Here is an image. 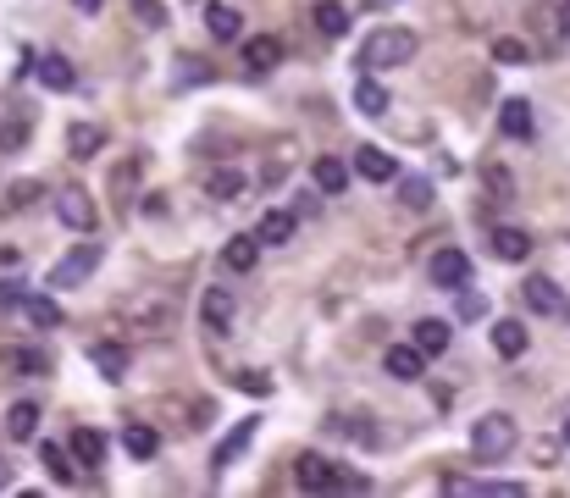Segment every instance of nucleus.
<instances>
[{
	"mask_svg": "<svg viewBox=\"0 0 570 498\" xmlns=\"http://www.w3.org/2000/svg\"><path fill=\"white\" fill-rule=\"evenodd\" d=\"M487 310H493V305H487V294H476L471 283L454 288V316H460V321H487Z\"/></svg>",
	"mask_w": 570,
	"mask_h": 498,
	"instance_id": "7c9ffc66",
	"label": "nucleus"
},
{
	"mask_svg": "<svg viewBox=\"0 0 570 498\" xmlns=\"http://www.w3.org/2000/svg\"><path fill=\"white\" fill-rule=\"evenodd\" d=\"M133 17H139V28H167V6L161 0H133Z\"/></svg>",
	"mask_w": 570,
	"mask_h": 498,
	"instance_id": "f704fd0d",
	"label": "nucleus"
},
{
	"mask_svg": "<svg viewBox=\"0 0 570 498\" xmlns=\"http://www.w3.org/2000/svg\"><path fill=\"white\" fill-rule=\"evenodd\" d=\"M382 371H388L393 382H421L427 355H421L416 344H393V349H382Z\"/></svg>",
	"mask_w": 570,
	"mask_h": 498,
	"instance_id": "9d476101",
	"label": "nucleus"
},
{
	"mask_svg": "<svg viewBox=\"0 0 570 498\" xmlns=\"http://www.w3.org/2000/svg\"><path fill=\"white\" fill-rule=\"evenodd\" d=\"M510 449H515V415H504V410L476 415L471 421V460L493 465V460H504Z\"/></svg>",
	"mask_w": 570,
	"mask_h": 498,
	"instance_id": "f03ea898",
	"label": "nucleus"
},
{
	"mask_svg": "<svg viewBox=\"0 0 570 498\" xmlns=\"http://www.w3.org/2000/svg\"><path fill=\"white\" fill-rule=\"evenodd\" d=\"M299 487L305 493H333V487H344V471L327 454H299Z\"/></svg>",
	"mask_w": 570,
	"mask_h": 498,
	"instance_id": "0eeeda50",
	"label": "nucleus"
},
{
	"mask_svg": "<svg viewBox=\"0 0 570 498\" xmlns=\"http://www.w3.org/2000/svg\"><path fill=\"white\" fill-rule=\"evenodd\" d=\"M554 23H559L554 34H559V39H570V0H559V12H554Z\"/></svg>",
	"mask_w": 570,
	"mask_h": 498,
	"instance_id": "79ce46f5",
	"label": "nucleus"
},
{
	"mask_svg": "<svg viewBox=\"0 0 570 498\" xmlns=\"http://www.w3.org/2000/svg\"><path fill=\"white\" fill-rule=\"evenodd\" d=\"M310 183H316L321 194H344L349 189V161H338V155H316V161H310Z\"/></svg>",
	"mask_w": 570,
	"mask_h": 498,
	"instance_id": "dca6fc26",
	"label": "nucleus"
},
{
	"mask_svg": "<svg viewBox=\"0 0 570 498\" xmlns=\"http://www.w3.org/2000/svg\"><path fill=\"white\" fill-rule=\"evenodd\" d=\"M95 266H100V244H78L72 255H61L56 266H50V294H67V288H78V283H89L95 277Z\"/></svg>",
	"mask_w": 570,
	"mask_h": 498,
	"instance_id": "7ed1b4c3",
	"label": "nucleus"
},
{
	"mask_svg": "<svg viewBox=\"0 0 570 498\" xmlns=\"http://www.w3.org/2000/svg\"><path fill=\"white\" fill-rule=\"evenodd\" d=\"M482 183L493 189V200H510V194H515V178L504 172L499 161H482Z\"/></svg>",
	"mask_w": 570,
	"mask_h": 498,
	"instance_id": "473e14b6",
	"label": "nucleus"
},
{
	"mask_svg": "<svg viewBox=\"0 0 570 498\" xmlns=\"http://www.w3.org/2000/svg\"><path fill=\"white\" fill-rule=\"evenodd\" d=\"M416 349L421 355H443L449 349V321H438V316H427V321H416Z\"/></svg>",
	"mask_w": 570,
	"mask_h": 498,
	"instance_id": "bb28decb",
	"label": "nucleus"
},
{
	"mask_svg": "<svg viewBox=\"0 0 570 498\" xmlns=\"http://www.w3.org/2000/svg\"><path fill=\"white\" fill-rule=\"evenodd\" d=\"M255 432H261V421H255V415H250V421H238V427L227 432L222 443H216V454H211V471H227V465H233L238 454H244V449L255 443Z\"/></svg>",
	"mask_w": 570,
	"mask_h": 498,
	"instance_id": "ddd939ff",
	"label": "nucleus"
},
{
	"mask_svg": "<svg viewBox=\"0 0 570 498\" xmlns=\"http://www.w3.org/2000/svg\"><path fill=\"white\" fill-rule=\"evenodd\" d=\"M28 133H34V117H23V111H17L12 122H0V150H17Z\"/></svg>",
	"mask_w": 570,
	"mask_h": 498,
	"instance_id": "72a5a7b5",
	"label": "nucleus"
},
{
	"mask_svg": "<svg viewBox=\"0 0 570 498\" xmlns=\"http://www.w3.org/2000/svg\"><path fill=\"white\" fill-rule=\"evenodd\" d=\"M255 261H261V238H255V233H233L222 244V266H227V272H255Z\"/></svg>",
	"mask_w": 570,
	"mask_h": 498,
	"instance_id": "2eb2a0df",
	"label": "nucleus"
},
{
	"mask_svg": "<svg viewBox=\"0 0 570 498\" xmlns=\"http://www.w3.org/2000/svg\"><path fill=\"white\" fill-rule=\"evenodd\" d=\"M100 150H106V128H95V122H72L67 128V155L72 161H95Z\"/></svg>",
	"mask_w": 570,
	"mask_h": 498,
	"instance_id": "f3484780",
	"label": "nucleus"
},
{
	"mask_svg": "<svg viewBox=\"0 0 570 498\" xmlns=\"http://www.w3.org/2000/svg\"><path fill=\"white\" fill-rule=\"evenodd\" d=\"M34 432H39V404H34V399H17L12 410H6V438L28 443Z\"/></svg>",
	"mask_w": 570,
	"mask_h": 498,
	"instance_id": "4be33fe9",
	"label": "nucleus"
},
{
	"mask_svg": "<svg viewBox=\"0 0 570 498\" xmlns=\"http://www.w3.org/2000/svg\"><path fill=\"white\" fill-rule=\"evenodd\" d=\"M427 277L438 288H460V283H471V255L465 249H438L427 261Z\"/></svg>",
	"mask_w": 570,
	"mask_h": 498,
	"instance_id": "6e6552de",
	"label": "nucleus"
},
{
	"mask_svg": "<svg viewBox=\"0 0 570 498\" xmlns=\"http://www.w3.org/2000/svg\"><path fill=\"white\" fill-rule=\"evenodd\" d=\"M205 189H211L216 200H233V194L244 189V178H238V172H211V178H205Z\"/></svg>",
	"mask_w": 570,
	"mask_h": 498,
	"instance_id": "c9c22d12",
	"label": "nucleus"
},
{
	"mask_svg": "<svg viewBox=\"0 0 570 498\" xmlns=\"http://www.w3.org/2000/svg\"><path fill=\"white\" fill-rule=\"evenodd\" d=\"M526 344H532V338H526V327L521 321H493V349H499L504 360H515V355H526Z\"/></svg>",
	"mask_w": 570,
	"mask_h": 498,
	"instance_id": "393cba45",
	"label": "nucleus"
},
{
	"mask_svg": "<svg viewBox=\"0 0 570 498\" xmlns=\"http://www.w3.org/2000/svg\"><path fill=\"white\" fill-rule=\"evenodd\" d=\"M310 17H316V28L327 39H344L349 34V6H338V0H316V12H310Z\"/></svg>",
	"mask_w": 570,
	"mask_h": 498,
	"instance_id": "a878e982",
	"label": "nucleus"
},
{
	"mask_svg": "<svg viewBox=\"0 0 570 498\" xmlns=\"http://www.w3.org/2000/svg\"><path fill=\"white\" fill-rule=\"evenodd\" d=\"M23 316H28V327H39V332L61 327V305L50 294H23Z\"/></svg>",
	"mask_w": 570,
	"mask_h": 498,
	"instance_id": "412c9836",
	"label": "nucleus"
},
{
	"mask_svg": "<svg viewBox=\"0 0 570 498\" xmlns=\"http://www.w3.org/2000/svg\"><path fill=\"white\" fill-rule=\"evenodd\" d=\"M277 61H283V39L277 34H255L250 45H244V72H250V78L277 72Z\"/></svg>",
	"mask_w": 570,
	"mask_h": 498,
	"instance_id": "f8f14e48",
	"label": "nucleus"
},
{
	"mask_svg": "<svg viewBox=\"0 0 570 498\" xmlns=\"http://www.w3.org/2000/svg\"><path fill=\"white\" fill-rule=\"evenodd\" d=\"M89 360H95V371H100L106 382H122V377H128V349H122V344H95V349H89Z\"/></svg>",
	"mask_w": 570,
	"mask_h": 498,
	"instance_id": "b1692460",
	"label": "nucleus"
},
{
	"mask_svg": "<svg viewBox=\"0 0 570 498\" xmlns=\"http://www.w3.org/2000/svg\"><path fill=\"white\" fill-rule=\"evenodd\" d=\"M0 487H12V465L0 460Z\"/></svg>",
	"mask_w": 570,
	"mask_h": 498,
	"instance_id": "a18cd8bd",
	"label": "nucleus"
},
{
	"mask_svg": "<svg viewBox=\"0 0 570 498\" xmlns=\"http://www.w3.org/2000/svg\"><path fill=\"white\" fill-rule=\"evenodd\" d=\"M205 28H211L216 45H233L238 28H244V17H238L233 6H222V0H205Z\"/></svg>",
	"mask_w": 570,
	"mask_h": 498,
	"instance_id": "a211bd4d",
	"label": "nucleus"
},
{
	"mask_svg": "<svg viewBox=\"0 0 570 498\" xmlns=\"http://www.w3.org/2000/svg\"><path fill=\"white\" fill-rule=\"evenodd\" d=\"M565 449H570V421H565Z\"/></svg>",
	"mask_w": 570,
	"mask_h": 498,
	"instance_id": "49530a36",
	"label": "nucleus"
},
{
	"mask_svg": "<svg viewBox=\"0 0 570 498\" xmlns=\"http://www.w3.org/2000/svg\"><path fill=\"white\" fill-rule=\"evenodd\" d=\"M393 183H399V205H404V211H427L432 194H438L427 178H393Z\"/></svg>",
	"mask_w": 570,
	"mask_h": 498,
	"instance_id": "2f4dec72",
	"label": "nucleus"
},
{
	"mask_svg": "<svg viewBox=\"0 0 570 498\" xmlns=\"http://www.w3.org/2000/svg\"><path fill=\"white\" fill-rule=\"evenodd\" d=\"M0 305H23V283H0Z\"/></svg>",
	"mask_w": 570,
	"mask_h": 498,
	"instance_id": "37998d69",
	"label": "nucleus"
},
{
	"mask_svg": "<svg viewBox=\"0 0 570 498\" xmlns=\"http://www.w3.org/2000/svg\"><path fill=\"white\" fill-rule=\"evenodd\" d=\"M39 194H45L39 183H12V205H17V211H23L28 200H39Z\"/></svg>",
	"mask_w": 570,
	"mask_h": 498,
	"instance_id": "ea45409f",
	"label": "nucleus"
},
{
	"mask_svg": "<svg viewBox=\"0 0 570 498\" xmlns=\"http://www.w3.org/2000/svg\"><path fill=\"white\" fill-rule=\"evenodd\" d=\"M12 366H17V371H34V377H45V371H50V355H45V349H17Z\"/></svg>",
	"mask_w": 570,
	"mask_h": 498,
	"instance_id": "e433bc0d",
	"label": "nucleus"
},
{
	"mask_svg": "<svg viewBox=\"0 0 570 498\" xmlns=\"http://www.w3.org/2000/svg\"><path fill=\"white\" fill-rule=\"evenodd\" d=\"M34 72H39V83H45L50 95H67L72 83H78L72 61H67V56H56V50H50V56H34Z\"/></svg>",
	"mask_w": 570,
	"mask_h": 498,
	"instance_id": "4468645a",
	"label": "nucleus"
},
{
	"mask_svg": "<svg viewBox=\"0 0 570 498\" xmlns=\"http://www.w3.org/2000/svg\"><path fill=\"white\" fill-rule=\"evenodd\" d=\"M521 299H526V310H537V316H559V305H565L559 283H554V277H543V272H532L521 283Z\"/></svg>",
	"mask_w": 570,
	"mask_h": 498,
	"instance_id": "9b49d317",
	"label": "nucleus"
},
{
	"mask_svg": "<svg viewBox=\"0 0 570 498\" xmlns=\"http://www.w3.org/2000/svg\"><path fill=\"white\" fill-rule=\"evenodd\" d=\"M294 211H266L261 216V227H255V238H261V249H277V244H288L294 238Z\"/></svg>",
	"mask_w": 570,
	"mask_h": 498,
	"instance_id": "aec40b11",
	"label": "nucleus"
},
{
	"mask_svg": "<svg viewBox=\"0 0 570 498\" xmlns=\"http://www.w3.org/2000/svg\"><path fill=\"white\" fill-rule=\"evenodd\" d=\"M410 56H416V28H377V34L360 45V72L404 67Z\"/></svg>",
	"mask_w": 570,
	"mask_h": 498,
	"instance_id": "f257e3e1",
	"label": "nucleus"
},
{
	"mask_svg": "<svg viewBox=\"0 0 570 498\" xmlns=\"http://www.w3.org/2000/svg\"><path fill=\"white\" fill-rule=\"evenodd\" d=\"M493 56H499V61H515V67H521V61L532 56V50H526L521 39H493Z\"/></svg>",
	"mask_w": 570,
	"mask_h": 498,
	"instance_id": "58836bf2",
	"label": "nucleus"
},
{
	"mask_svg": "<svg viewBox=\"0 0 570 498\" xmlns=\"http://www.w3.org/2000/svg\"><path fill=\"white\" fill-rule=\"evenodd\" d=\"M67 454H72V465H84V471H100V465H106V454H111V438H106L100 427H72Z\"/></svg>",
	"mask_w": 570,
	"mask_h": 498,
	"instance_id": "20e7f679",
	"label": "nucleus"
},
{
	"mask_svg": "<svg viewBox=\"0 0 570 498\" xmlns=\"http://www.w3.org/2000/svg\"><path fill=\"white\" fill-rule=\"evenodd\" d=\"M349 172H360L366 183H393V178H399V161H393L382 144H360V150H355V166H349Z\"/></svg>",
	"mask_w": 570,
	"mask_h": 498,
	"instance_id": "1a4fd4ad",
	"label": "nucleus"
},
{
	"mask_svg": "<svg viewBox=\"0 0 570 498\" xmlns=\"http://www.w3.org/2000/svg\"><path fill=\"white\" fill-rule=\"evenodd\" d=\"M139 211H144V216H161V211H167V194H144Z\"/></svg>",
	"mask_w": 570,
	"mask_h": 498,
	"instance_id": "a19ab883",
	"label": "nucleus"
},
{
	"mask_svg": "<svg viewBox=\"0 0 570 498\" xmlns=\"http://www.w3.org/2000/svg\"><path fill=\"white\" fill-rule=\"evenodd\" d=\"M388 106H393V100H388V89H382L377 78H360L355 83V111H360V117H382Z\"/></svg>",
	"mask_w": 570,
	"mask_h": 498,
	"instance_id": "cd10ccee",
	"label": "nucleus"
},
{
	"mask_svg": "<svg viewBox=\"0 0 570 498\" xmlns=\"http://www.w3.org/2000/svg\"><path fill=\"white\" fill-rule=\"evenodd\" d=\"M493 255H499V261H526V255H532V233H521V227H493Z\"/></svg>",
	"mask_w": 570,
	"mask_h": 498,
	"instance_id": "5701e85b",
	"label": "nucleus"
},
{
	"mask_svg": "<svg viewBox=\"0 0 570 498\" xmlns=\"http://www.w3.org/2000/svg\"><path fill=\"white\" fill-rule=\"evenodd\" d=\"M39 460H45L50 482H61V487L78 482V471H72V460H67V449H61V443H39Z\"/></svg>",
	"mask_w": 570,
	"mask_h": 498,
	"instance_id": "c756f323",
	"label": "nucleus"
},
{
	"mask_svg": "<svg viewBox=\"0 0 570 498\" xmlns=\"http://www.w3.org/2000/svg\"><path fill=\"white\" fill-rule=\"evenodd\" d=\"M233 388L255 393V399H266V393H272V377H266V371H238V377H233Z\"/></svg>",
	"mask_w": 570,
	"mask_h": 498,
	"instance_id": "4c0bfd02",
	"label": "nucleus"
},
{
	"mask_svg": "<svg viewBox=\"0 0 570 498\" xmlns=\"http://www.w3.org/2000/svg\"><path fill=\"white\" fill-rule=\"evenodd\" d=\"M233 316H238V299L227 294V288H205L200 294V321H205L211 338H227V332H233Z\"/></svg>",
	"mask_w": 570,
	"mask_h": 498,
	"instance_id": "39448f33",
	"label": "nucleus"
},
{
	"mask_svg": "<svg viewBox=\"0 0 570 498\" xmlns=\"http://www.w3.org/2000/svg\"><path fill=\"white\" fill-rule=\"evenodd\" d=\"M122 449H128L133 460H150V454L161 449V432L144 427V421H133V427H122Z\"/></svg>",
	"mask_w": 570,
	"mask_h": 498,
	"instance_id": "c85d7f7f",
	"label": "nucleus"
},
{
	"mask_svg": "<svg viewBox=\"0 0 570 498\" xmlns=\"http://www.w3.org/2000/svg\"><path fill=\"white\" fill-rule=\"evenodd\" d=\"M499 128L510 133V139H532V128H537V122H532V100H521V95L504 100V106H499Z\"/></svg>",
	"mask_w": 570,
	"mask_h": 498,
	"instance_id": "6ab92c4d",
	"label": "nucleus"
},
{
	"mask_svg": "<svg viewBox=\"0 0 570 498\" xmlns=\"http://www.w3.org/2000/svg\"><path fill=\"white\" fill-rule=\"evenodd\" d=\"M72 6H78L84 17H95V12H100V0H72Z\"/></svg>",
	"mask_w": 570,
	"mask_h": 498,
	"instance_id": "c03bdc74",
	"label": "nucleus"
},
{
	"mask_svg": "<svg viewBox=\"0 0 570 498\" xmlns=\"http://www.w3.org/2000/svg\"><path fill=\"white\" fill-rule=\"evenodd\" d=\"M56 216L72 227V233H95V222H100V216H95V200H89V194L78 189V183L56 194Z\"/></svg>",
	"mask_w": 570,
	"mask_h": 498,
	"instance_id": "423d86ee",
	"label": "nucleus"
},
{
	"mask_svg": "<svg viewBox=\"0 0 570 498\" xmlns=\"http://www.w3.org/2000/svg\"><path fill=\"white\" fill-rule=\"evenodd\" d=\"M559 310H565V316H570V299H565V305H559Z\"/></svg>",
	"mask_w": 570,
	"mask_h": 498,
	"instance_id": "de8ad7c7",
	"label": "nucleus"
}]
</instances>
